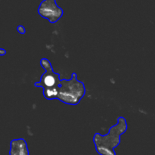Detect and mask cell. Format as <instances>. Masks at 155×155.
Here are the masks:
<instances>
[{"mask_svg": "<svg viewBox=\"0 0 155 155\" xmlns=\"http://www.w3.org/2000/svg\"><path fill=\"white\" fill-rule=\"evenodd\" d=\"M6 53L5 50L2 49V48H0V55H5Z\"/></svg>", "mask_w": 155, "mask_h": 155, "instance_id": "52a82bcc", "label": "cell"}, {"mask_svg": "<svg viewBox=\"0 0 155 155\" xmlns=\"http://www.w3.org/2000/svg\"><path fill=\"white\" fill-rule=\"evenodd\" d=\"M38 13L42 18L54 24L61 18L64 11L58 5L56 0H43L38 8Z\"/></svg>", "mask_w": 155, "mask_h": 155, "instance_id": "277c9868", "label": "cell"}, {"mask_svg": "<svg viewBox=\"0 0 155 155\" xmlns=\"http://www.w3.org/2000/svg\"><path fill=\"white\" fill-rule=\"evenodd\" d=\"M86 94V88L84 83L77 80L76 73H73L71 79L69 80H61L57 99L60 100L64 104L71 105H77L80 103Z\"/></svg>", "mask_w": 155, "mask_h": 155, "instance_id": "7a4b0ae2", "label": "cell"}, {"mask_svg": "<svg viewBox=\"0 0 155 155\" xmlns=\"http://www.w3.org/2000/svg\"><path fill=\"white\" fill-rule=\"evenodd\" d=\"M10 155H29L27 142L23 139H14L11 142Z\"/></svg>", "mask_w": 155, "mask_h": 155, "instance_id": "5b68a950", "label": "cell"}, {"mask_svg": "<svg viewBox=\"0 0 155 155\" xmlns=\"http://www.w3.org/2000/svg\"><path fill=\"white\" fill-rule=\"evenodd\" d=\"M40 64L45 72L42 75L40 80L34 83V86L43 89V95L46 99H57L61 86L60 74L54 72L51 62L47 58L41 59Z\"/></svg>", "mask_w": 155, "mask_h": 155, "instance_id": "3957f363", "label": "cell"}, {"mask_svg": "<svg viewBox=\"0 0 155 155\" xmlns=\"http://www.w3.org/2000/svg\"><path fill=\"white\" fill-rule=\"evenodd\" d=\"M18 31L21 34H24V33H25V28L23 26H18Z\"/></svg>", "mask_w": 155, "mask_h": 155, "instance_id": "8992f818", "label": "cell"}, {"mask_svg": "<svg viewBox=\"0 0 155 155\" xmlns=\"http://www.w3.org/2000/svg\"><path fill=\"white\" fill-rule=\"evenodd\" d=\"M127 130V121L125 118L120 117L117 119V124L110 129L108 134L101 136L99 133H96L94 136L93 142L97 152L100 155H116L114 148L119 145L120 136Z\"/></svg>", "mask_w": 155, "mask_h": 155, "instance_id": "6da1fadb", "label": "cell"}]
</instances>
